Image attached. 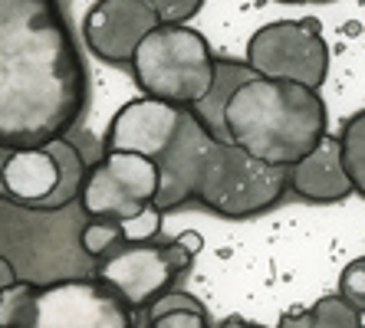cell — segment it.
<instances>
[{"label":"cell","mask_w":365,"mask_h":328,"mask_svg":"<svg viewBox=\"0 0 365 328\" xmlns=\"http://www.w3.org/2000/svg\"><path fill=\"white\" fill-rule=\"evenodd\" d=\"M214 135L195 118V112L185 109L178 132L168 142L162 154H158V168H162V191H158V207L162 211H175L181 203L195 201V181L201 171V161L211 148Z\"/></svg>","instance_id":"obj_11"},{"label":"cell","mask_w":365,"mask_h":328,"mask_svg":"<svg viewBox=\"0 0 365 328\" xmlns=\"http://www.w3.org/2000/svg\"><path fill=\"white\" fill-rule=\"evenodd\" d=\"M250 76H257V69L250 66V63H240V59H224L217 56V63H214V83L211 89L201 95V99L191 105V112H195V118L201 122L207 132H211L217 142H227V128H224V109H227L230 95L237 92V85L247 83Z\"/></svg>","instance_id":"obj_14"},{"label":"cell","mask_w":365,"mask_h":328,"mask_svg":"<svg viewBox=\"0 0 365 328\" xmlns=\"http://www.w3.org/2000/svg\"><path fill=\"white\" fill-rule=\"evenodd\" d=\"M289 194V168L267 164L230 142L214 138L195 181V201L217 217L250 220Z\"/></svg>","instance_id":"obj_5"},{"label":"cell","mask_w":365,"mask_h":328,"mask_svg":"<svg viewBox=\"0 0 365 328\" xmlns=\"http://www.w3.org/2000/svg\"><path fill=\"white\" fill-rule=\"evenodd\" d=\"M329 115L319 89L283 79L250 76L224 109L227 142L267 164L289 168L323 142Z\"/></svg>","instance_id":"obj_2"},{"label":"cell","mask_w":365,"mask_h":328,"mask_svg":"<svg viewBox=\"0 0 365 328\" xmlns=\"http://www.w3.org/2000/svg\"><path fill=\"white\" fill-rule=\"evenodd\" d=\"M362 315L342 292L323 295L313 302V319L319 328H362Z\"/></svg>","instance_id":"obj_19"},{"label":"cell","mask_w":365,"mask_h":328,"mask_svg":"<svg viewBox=\"0 0 365 328\" xmlns=\"http://www.w3.org/2000/svg\"><path fill=\"white\" fill-rule=\"evenodd\" d=\"M277 328H319L313 319V309H299V312H283Z\"/></svg>","instance_id":"obj_23"},{"label":"cell","mask_w":365,"mask_h":328,"mask_svg":"<svg viewBox=\"0 0 365 328\" xmlns=\"http://www.w3.org/2000/svg\"><path fill=\"white\" fill-rule=\"evenodd\" d=\"M4 187H7L10 203L26 207V211H40L43 201L53 197V191L60 187V164L46 144L14 148L4 164Z\"/></svg>","instance_id":"obj_13"},{"label":"cell","mask_w":365,"mask_h":328,"mask_svg":"<svg viewBox=\"0 0 365 328\" xmlns=\"http://www.w3.org/2000/svg\"><path fill=\"white\" fill-rule=\"evenodd\" d=\"M247 63L267 79L319 89L329 73V46L319 20H273L247 43Z\"/></svg>","instance_id":"obj_7"},{"label":"cell","mask_w":365,"mask_h":328,"mask_svg":"<svg viewBox=\"0 0 365 328\" xmlns=\"http://www.w3.org/2000/svg\"><path fill=\"white\" fill-rule=\"evenodd\" d=\"M339 292L346 295L359 312H365V256L352 260L346 270L339 273Z\"/></svg>","instance_id":"obj_21"},{"label":"cell","mask_w":365,"mask_h":328,"mask_svg":"<svg viewBox=\"0 0 365 328\" xmlns=\"http://www.w3.org/2000/svg\"><path fill=\"white\" fill-rule=\"evenodd\" d=\"M145 328H214L204 302L191 292L171 289L162 299L148 305V325Z\"/></svg>","instance_id":"obj_16"},{"label":"cell","mask_w":365,"mask_h":328,"mask_svg":"<svg viewBox=\"0 0 365 328\" xmlns=\"http://www.w3.org/2000/svg\"><path fill=\"white\" fill-rule=\"evenodd\" d=\"M181 118H185L181 105L152 99V95L132 99L112 115L109 128H106V152H138L158 158L175 138Z\"/></svg>","instance_id":"obj_10"},{"label":"cell","mask_w":365,"mask_h":328,"mask_svg":"<svg viewBox=\"0 0 365 328\" xmlns=\"http://www.w3.org/2000/svg\"><path fill=\"white\" fill-rule=\"evenodd\" d=\"M211 43L187 23H158L128 63L142 95L191 109L214 83Z\"/></svg>","instance_id":"obj_4"},{"label":"cell","mask_w":365,"mask_h":328,"mask_svg":"<svg viewBox=\"0 0 365 328\" xmlns=\"http://www.w3.org/2000/svg\"><path fill=\"white\" fill-rule=\"evenodd\" d=\"M217 328H267V325H260V322H250V319H244V315H227V319H224Z\"/></svg>","instance_id":"obj_25"},{"label":"cell","mask_w":365,"mask_h":328,"mask_svg":"<svg viewBox=\"0 0 365 328\" xmlns=\"http://www.w3.org/2000/svg\"><path fill=\"white\" fill-rule=\"evenodd\" d=\"M10 152H14L10 144H0V201H4V203H10V201H7V187H4V164H7Z\"/></svg>","instance_id":"obj_26"},{"label":"cell","mask_w":365,"mask_h":328,"mask_svg":"<svg viewBox=\"0 0 365 328\" xmlns=\"http://www.w3.org/2000/svg\"><path fill=\"white\" fill-rule=\"evenodd\" d=\"M197 250H201V240L195 233L178 236V240L122 243L115 253L99 260L96 276L115 289L135 312H142L175 289V282L191 270Z\"/></svg>","instance_id":"obj_6"},{"label":"cell","mask_w":365,"mask_h":328,"mask_svg":"<svg viewBox=\"0 0 365 328\" xmlns=\"http://www.w3.org/2000/svg\"><path fill=\"white\" fill-rule=\"evenodd\" d=\"M289 194L309 203H342L356 194L346 158H342L339 135L326 132L313 152L303 154L297 164H289Z\"/></svg>","instance_id":"obj_12"},{"label":"cell","mask_w":365,"mask_h":328,"mask_svg":"<svg viewBox=\"0 0 365 328\" xmlns=\"http://www.w3.org/2000/svg\"><path fill=\"white\" fill-rule=\"evenodd\" d=\"M162 23L145 0H96L83 17V43L109 66H128L138 43Z\"/></svg>","instance_id":"obj_9"},{"label":"cell","mask_w":365,"mask_h":328,"mask_svg":"<svg viewBox=\"0 0 365 328\" xmlns=\"http://www.w3.org/2000/svg\"><path fill=\"white\" fill-rule=\"evenodd\" d=\"M89 99L60 0H0V144L40 148L66 135Z\"/></svg>","instance_id":"obj_1"},{"label":"cell","mask_w":365,"mask_h":328,"mask_svg":"<svg viewBox=\"0 0 365 328\" xmlns=\"http://www.w3.org/2000/svg\"><path fill=\"white\" fill-rule=\"evenodd\" d=\"M162 217H165L162 207H158V203H148L145 211L119 220L125 243H148V240H158V233H162Z\"/></svg>","instance_id":"obj_20"},{"label":"cell","mask_w":365,"mask_h":328,"mask_svg":"<svg viewBox=\"0 0 365 328\" xmlns=\"http://www.w3.org/2000/svg\"><path fill=\"white\" fill-rule=\"evenodd\" d=\"M0 328H135V309L99 276L17 282L0 295Z\"/></svg>","instance_id":"obj_3"},{"label":"cell","mask_w":365,"mask_h":328,"mask_svg":"<svg viewBox=\"0 0 365 328\" xmlns=\"http://www.w3.org/2000/svg\"><path fill=\"white\" fill-rule=\"evenodd\" d=\"M162 168L158 161L138 152H106L86 174L79 203L89 217L125 220L158 201Z\"/></svg>","instance_id":"obj_8"},{"label":"cell","mask_w":365,"mask_h":328,"mask_svg":"<svg viewBox=\"0 0 365 328\" xmlns=\"http://www.w3.org/2000/svg\"><path fill=\"white\" fill-rule=\"evenodd\" d=\"M145 4H152L162 23H187L204 7V0H145Z\"/></svg>","instance_id":"obj_22"},{"label":"cell","mask_w":365,"mask_h":328,"mask_svg":"<svg viewBox=\"0 0 365 328\" xmlns=\"http://www.w3.org/2000/svg\"><path fill=\"white\" fill-rule=\"evenodd\" d=\"M339 142H342V158H346L349 177L356 184V194L365 197V109L356 112L352 118H346Z\"/></svg>","instance_id":"obj_17"},{"label":"cell","mask_w":365,"mask_h":328,"mask_svg":"<svg viewBox=\"0 0 365 328\" xmlns=\"http://www.w3.org/2000/svg\"><path fill=\"white\" fill-rule=\"evenodd\" d=\"M46 148H50L53 158H56V164H60V187L53 191V197L43 201L40 211H60V207H66V203L79 201L83 184H86V174H89V164H86L83 152H79L76 144L66 142V135L46 142Z\"/></svg>","instance_id":"obj_15"},{"label":"cell","mask_w":365,"mask_h":328,"mask_svg":"<svg viewBox=\"0 0 365 328\" xmlns=\"http://www.w3.org/2000/svg\"><path fill=\"white\" fill-rule=\"evenodd\" d=\"M20 282V276H17V270H14V263L7 260V256H0V295L7 292L10 286H17Z\"/></svg>","instance_id":"obj_24"},{"label":"cell","mask_w":365,"mask_h":328,"mask_svg":"<svg viewBox=\"0 0 365 328\" xmlns=\"http://www.w3.org/2000/svg\"><path fill=\"white\" fill-rule=\"evenodd\" d=\"M79 243H83V250L89 253V256L106 260L109 253H115L125 243L122 223L119 220H106V217H89V223L83 227V236H79Z\"/></svg>","instance_id":"obj_18"},{"label":"cell","mask_w":365,"mask_h":328,"mask_svg":"<svg viewBox=\"0 0 365 328\" xmlns=\"http://www.w3.org/2000/svg\"><path fill=\"white\" fill-rule=\"evenodd\" d=\"M280 4H332V0H280Z\"/></svg>","instance_id":"obj_27"}]
</instances>
